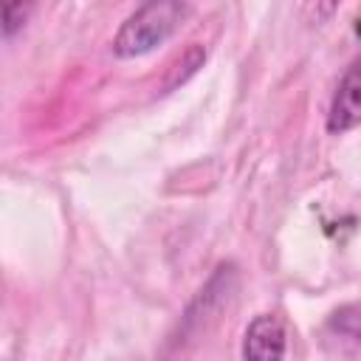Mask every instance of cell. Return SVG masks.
<instances>
[{
    "instance_id": "3957f363",
    "label": "cell",
    "mask_w": 361,
    "mask_h": 361,
    "mask_svg": "<svg viewBox=\"0 0 361 361\" xmlns=\"http://www.w3.org/2000/svg\"><path fill=\"white\" fill-rule=\"evenodd\" d=\"M285 347V327L274 313H259L248 322L243 338V361H282Z\"/></svg>"
},
{
    "instance_id": "277c9868",
    "label": "cell",
    "mask_w": 361,
    "mask_h": 361,
    "mask_svg": "<svg viewBox=\"0 0 361 361\" xmlns=\"http://www.w3.org/2000/svg\"><path fill=\"white\" fill-rule=\"evenodd\" d=\"M327 327L344 338H353L361 344V302L353 305H341L338 310H333V316L327 319Z\"/></svg>"
},
{
    "instance_id": "5b68a950",
    "label": "cell",
    "mask_w": 361,
    "mask_h": 361,
    "mask_svg": "<svg viewBox=\"0 0 361 361\" xmlns=\"http://www.w3.org/2000/svg\"><path fill=\"white\" fill-rule=\"evenodd\" d=\"M31 14V6H23V3H6L3 6V37L11 39L17 28L25 25V17Z\"/></svg>"
},
{
    "instance_id": "7a4b0ae2",
    "label": "cell",
    "mask_w": 361,
    "mask_h": 361,
    "mask_svg": "<svg viewBox=\"0 0 361 361\" xmlns=\"http://www.w3.org/2000/svg\"><path fill=\"white\" fill-rule=\"evenodd\" d=\"M361 124V56L344 71L327 107V133L341 135Z\"/></svg>"
},
{
    "instance_id": "6da1fadb",
    "label": "cell",
    "mask_w": 361,
    "mask_h": 361,
    "mask_svg": "<svg viewBox=\"0 0 361 361\" xmlns=\"http://www.w3.org/2000/svg\"><path fill=\"white\" fill-rule=\"evenodd\" d=\"M186 14H189V6L178 0H155V3L138 6L113 37L116 56L133 59V56L149 54L155 45L166 42L175 34V28Z\"/></svg>"
}]
</instances>
